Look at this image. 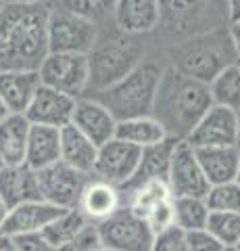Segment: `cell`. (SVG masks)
<instances>
[{
  "label": "cell",
  "instance_id": "1",
  "mask_svg": "<svg viewBox=\"0 0 240 251\" xmlns=\"http://www.w3.org/2000/svg\"><path fill=\"white\" fill-rule=\"evenodd\" d=\"M48 2L4 4L0 11V72H38L48 54Z\"/></svg>",
  "mask_w": 240,
  "mask_h": 251
},
{
  "label": "cell",
  "instance_id": "2",
  "mask_svg": "<svg viewBox=\"0 0 240 251\" xmlns=\"http://www.w3.org/2000/svg\"><path fill=\"white\" fill-rule=\"evenodd\" d=\"M211 105L207 84L192 80L169 65L161 74L151 117L163 126L167 136L186 140Z\"/></svg>",
  "mask_w": 240,
  "mask_h": 251
},
{
  "label": "cell",
  "instance_id": "3",
  "mask_svg": "<svg viewBox=\"0 0 240 251\" xmlns=\"http://www.w3.org/2000/svg\"><path fill=\"white\" fill-rule=\"evenodd\" d=\"M167 54L172 59L174 69L207 86L223 69L238 63V54L232 44L228 27H219L188 38V40L175 42L169 46Z\"/></svg>",
  "mask_w": 240,
  "mask_h": 251
},
{
  "label": "cell",
  "instance_id": "4",
  "mask_svg": "<svg viewBox=\"0 0 240 251\" xmlns=\"http://www.w3.org/2000/svg\"><path fill=\"white\" fill-rule=\"evenodd\" d=\"M228 25V0H159L157 27L174 44Z\"/></svg>",
  "mask_w": 240,
  "mask_h": 251
},
{
  "label": "cell",
  "instance_id": "5",
  "mask_svg": "<svg viewBox=\"0 0 240 251\" xmlns=\"http://www.w3.org/2000/svg\"><path fill=\"white\" fill-rule=\"evenodd\" d=\"M161 74H163V69L157 63L142 61L140 65L131 69L119 82H115L105 90L94 92L92 99L109 109V113L115 117V122L146 117L153 111V100L161 80Z\"/></svg>",
  "mask_w": 240,
  "mask_h": 251
},
{
  "label": "cell",
  "instance_id": "6",
  "mask_svg": "<svg viewBox=\"0 0 240 251\" xmlns=\"http://www.w3.org/2000/svg\"><path fill=\"white\" fill-rule=\"evenodd\" d=\"M144 46L136 36L115 31L105 38H98L88 52V90L98 92L119 82L131 69L142 63ZM86 90V92H88Z\"/></svg>",
  "mask_w": 240,
  "mask_h": 251
},
{
  "label": "cell",
  "instance_id": "7",
  "mask_svg": "<svg viewBox=\"0 0 240 251\" xmlns=\"http://www.w3.org/2000/svg\"><path fill=\"white\" fill-rule=\"evenodd\" d=\"M46 36H48V52L88 54L98 40V27L94 21L82 15L50 9Z\"/></svg>",
  "mask_w": 240,
  "mask_h": 251
},
{
  "label": "cell",
  "instance_id": "8",
  "mask_svg": "<svg viewBox=\"0 0 240 251\" xmlns=\"http://www.w3.org/2000/svg\"><path fill=\"white\" fill-rule=\"evenodd\" d=\"M100 243L107 251H151L154 232L144 218L121 205L105 222L96 224Z\"/></svg>",
  "mask_w": 240,
  "mask_h": 251
},
{
  "label": "cell",
  "instance_id": "9",
  "mask_svg": "<svg viewBox=\"0 0 240 251\" xmlns=\"http://www.w3.org/2000/svg\"><path fill=\"white\" fill-rule=\"evenodd\" d=\"M42 86L59 90L67 97L80 99L88 90V54L48 52L38 69Z\"/></svg>",
  "mask_w": 240,
  "mask_h": 251
},
{
  "label": "cell",
  "instance_id": "10",
  "mask_svg": "<svg viewBox=\"0 0 240 251\" xmlns=\"http://www.w3.org/2000/svg\"><path fill=\"white\" fill-rule=\"evenodd\" d=\"M167 186L172 197H198L205 199L211 184L207 182L203 170L198 166L196 153L186 140H177L172 153L167 172Z\"/></svg>",
  "mask_w": 240,
  "mask_h": 251
},
{
  "label": "cell",
  "instance_id": "11",
  "mask_svg": "<svg viewBox=\"0 0 240 251\" xmlns=\"http://www.w3.org/2000/svg\"><path fill=\"white\" fill-rule=\"evenodd\" d=\"M38 180H40L42 201L59 209H77V203H80L84 186L90 176L59 161L55 166L38 172Z\"/></svg>",
  "mask_w": 240,
  "mask_h": 251
},
{
  "label": "cell",
  "instance_id": "12",
  "mask_svg": "<svg viewBox=\"0 0 240 251\" xmlns=\"http://www.w3.org/2000/svg\"><path fill=\"white\" fill-rule=\"evenodd\" d=\"M142 149L126 143L119 138H111L109 143L98 147L96 163L92 176H96L105 182H111L117 188L126 186L131 176L136 174V168L140 163Z\"/></svg>",
  "mask_w": 240,
  "mask_h": 251
},
{
  "label": "cell",
  "instance_id": "13",
  "mask_svg": "<svg viewBox=\"0 0 240 251\" xmlns=\"http://www.w3.org/2000/svg\"><path fill=\"white\" fill-rule=\"evenodd\" d=\"M192 149L234 147L236 145V111L211 105L186 138Z\"/></svg>",
  "mask_w": 240,
  "mask_h": 251
},
{
  "label": "cell",
  "instance_id": "14",
  "mask_svg": "<svg viewBox=\"0 0 240 251\" xmlns=\"http://www.w3.org/2000/svg\"><path fill=\"white\" fill-rule=\"evenodd\" d=\"M75 103L77 99L73 97H67V94L52 90L48 86H40L23 115L32 126H48V128L61 130L71 124Z\"/></svg>",
  "mask_w": 240,
  "mask_h": 251
},
{
  "label": "cell",
  "instance_id": "15",
  "mask_svg": "<svg viewBox=\"0 0 240 251\" xmlns=\"http://www.w3.org/2000/svg\"><path fill=\"white\" fill-rule=\"evenodd\" d=\"M123 205V195L115 184L105 182L96 176H90V180L84 186V193L77 203V211L88 220L90 224H100L109 216Z\"/></svg>",
  "mask_w": 240,
  "mask_h": 251
},
{
  "label": "cell",
  "instance_id": "16",
  "mask_svg": "<svg viewBox=\"0 0 240 251\" xmlns=\"http://www.w3.org/2000/svg\"><path fill=\"white\" fill-rule=\"evenodd\" d=\"M67 209H59L46 201H29L13 207L0 226V234L4 237H21V234L42 232L59 214Z\"/></svg>",
  "mask_w": 240,
  "mask_h": 251
},
{
  "label": "cell",
  "instance_id": "17",
  "mask_svg": "<svg viewBox=\"0 0 240 251\" xmlns=\"http://www.w3.org/2000/svg\"><path fill=\"white\" fill-rule=\"evenodd\" d=\"M71 126H75L86 138H90L96 147L109 143L111 138H115V128L117 122L109 113V109L103 107L94 99H77L75 111Z\"/></svg>",
  "mask_w": 240,
  "mask_h": 251
},
{
  "label": "cell",
  "instance_id": "18",
  "mask_svg": "<svg viewBox=\"0 0 240 251\" xmlns=\"http://www.w3.org/2000/svg\"><path fill=\"white\" fill-rule=\"evenodd\" d=\"M0 197L11 209L29 201H42L38 172L29 170L25 163L21 166L0 168Z\"/></svg>",
  "mask_w": 240,
  "mask_h": 251
},
{
  "label": "cell",
  "instance_id": "19",
  "mask_svg": "<svg viewBox=\"0 0 240 251\" xmlns=\"http://www.w3.org/2000/svg\"><path fill=\"white\" fill-rule=\"evenodd\" d=\"M113 17L123 34H146L159 25V0H117Z\"/></svg>",
  "mask_w": 240,
  "mask_h": 251
},
{
  "label": "cell",
  "instance_id": "20",
  "mask_svg": "<svg viewBox=\"0 0 240 251\" xmlns=\"http://www.w3.org/2000/svg\"><path fill=\"white\" fill-rule=\"evenodd\" d=\"M61 161V130L48 126H32L29 128L25 166L34 172H42Z\"/></svg>",
  "mask_w": 240,
  "mask_h": 251
},
{
  "label": "cell",
  "instance_id": "21",
  "mask_svg": "<svg viewBox=\"0 0 240 251\" xmlns=\"http://www.w3.org/2000/svg\"><path fill=\"white\" fill-rule=\"evenodd\" d=\"M40 86L38 72H0V100L9 113H25Z\"/></svg>",
  "mask_w": 240,
  "mask_h": 251
},
{
  "label": "cell",
  "instance_id": "22",
  "mask_svg": "<svg viewBox=\"0 0 240 251\" xmlns=\"http://www.w3.org/2000/svg\"><path fill=\"white\" fill-rule=\"evenodd\" d=\"M195 153H196L198 166L211 186L234 182L236 180V172L240 163V151L236 147L195 149Z\"/></svg>",
  "mask_w": 240,
  "mask_h": 251
},
{
  "label": "cell",
  "instance_id": "23",
  "mask_svg": "<svg viewBox=\"0 0 240 251\" xmlns=\"http://www.w3.org/2000/svg\"><path fill=\"white\" fill-rule=\"evenodd\" d=\"M175 143H177V138L167 136L165 140H161L159 145L142 149L140 163H138V168H136V174L131 176L130 182L126 186H121L119 191L126 193L130 188L146 182V180H167L169 161H172V153H174Z\"/></svg>",
  "mask_w": 240,
  "mask_h": 251
},
{
  "label": "cell",
  "instance_id": "24",
  "mask_svg": "<svg viewBox=\"0 0 240 251\" xmlns=\"http://www.w3.org/2000/svg\"><path fill=\"white\" fill-rule=\"evenodd\" d=\"M32 124L23 113H9L0 122V161L2 166H21Z\"/></svg>",
  "mask_w": 240,
  "mask_h": 251
},
{
  "label": "cell",
  "instance_id": "25",
  "mask_svg": "<svg viewBox=\"0 0 240 251\" xmlns=\"http://www.w3.org/2000/svg\"><path fill=\"white\" fill-rule=\"evenodd\" d=\"M98 147L86 138L75 126H65L61 128V161L67 163L69 168H73L82 174L92 176L96 163Z\"/></svg>",
  "mask_w": 240,
  "mask_h": 251
},
{
  "label": "cell",
  "instance_id": "26",
  "mask_svg": "<svg viewBox=\"0 0 240 251\" xmlns=\"http://www.w3.org/2000/svg\"><path fill=\"white\" fill-rule=\"evenodd\" d=\"M115 138L126 140V143L134 145L138 149H146L153 145H159L161 140H165L167 134L154 117L146 115V117H134V120H126V122H117L115 128Z\"/></svg>",
  "mask_w": 240,
  "mask_h": 251
},
{
  "label": "cell",
  "instance_id": "27",
  "mask_svg": "<svg viewBox=\"0 0 240 251\" xmlns=\"http://www.w3.org/2000/svg\"><path fill=\"white\" fill-rule=\"evenodd\" d=\"M209 94H211V103L230 109V111H238L240 109V65H230L228 69L213 77L209 82Z\"/></svg>",
  "mask_w": 240,
  "mask_h": 251
},
{
  "label": "cell",
  "instance_id": "28",
  "mask_svg": "<svg viewBox=\"0 0 240 251\" xmlns=\"http://www.w3.org/2000/svg\"><path fill=\"white\" fill-rule=\"evenodd\" d=\"M174 205V226L182 232L203 230L207 228L209 207L205 199L198 197H175L172 201Z\"/></svg>",
  "mask_w": 240,
  "mask_h": 251
},
{
  "label": "cell",
  "instance_id": "29",
  "mask_svg": "<svg viewBox=\"0 0 240 251\" xmlns=\"http://www.w3.org/2000/svg\"><path fill=\"white\" fill-rule=\"evenodd\" d=\"M88 224L90 222L77 209H67L63 214H59L48 226H46L42 230V237L48 241L50 245H55L59 249V247L67 245V243H71Z\"/></svg>",
  "mask_w": 240,
  "mask_h": 251
},
{
  "label": "cell",
  "instance_id": "30",
  "mask_svg": "<svg viewBox=\"0 0 240 251\" xmlns=\"http://www.w3.org/2000/svg\"><path fill=\"white\" fill-rule=\"evenodd\" d=\"M207 230L226 249H234L240 241V214L236 211H209Z\"/></svg>",
  "mask_w": 240,
  "mask_h": 251
},
{
  "label": "cell",
  "instance_id": "31",
  "mask_svg": "<svg viewBox=\"0 0 240 251\" xmlns=\"http://www.w3.org/2000/svg\"><path fill=\"white\" fill-rule=\"evenodd\" d=\"M117 0H52L50 9H63V11H71L75 15H82L90 21H103L113 13Z\"/></svg>",
  "mask_w": 240,
  "mask_h": 251
},
{
  "label": "cell",
  "instance_id": "32",
  "mask_svg": "<svg viewBox=\"0 0 240 251\" xmlns=\"http://www.w3.org/2000/svg\"><path fill=\"white\" fill-rule=\"evenodd\" d=\"M205 203L209 211H236L240 214V186L236 182L215 184L209 188Z\"/></svg>",
  "mask_w": 240,
  "mask_h": 251
},
{
  "label": "cell",
  "instance_id": "33",
  "mask_svg": "<svg viewBox=\"0 0 240 251\" xmlns=\"http://www.w3.org/2000/svg\"><path fill=\"white\" fill-rule=\"evenodd\" d=\"M151 251H188V245H186V232H182L180 228H167L163 232L154 234L153 247Z\"/></svg>",
  "mask_w": 240,
  "mask_h": 251
},
{
  "label": "cell",
  "instance_id": "34",
  "mask_svg": "<svg viewBox=\"0 0 240 251\" xmlns=\"http://www.w3.org/2000/svg\"><path fill=\"white\" fill-rule=\"evenodd\" d=\"M186 245L188 251H228L207 228L186 232Z\"/></svg>",
  "mask_w": 240,
  "mask_h": 251
},
{
  "label": "cell",
  "instance_id": "35",
  "mask_svg": "<svg viewBox=\"0 0 240 251\" xmlns=\"http://www.w3.org/2000/svg\"><path fill=\"white\" fill-rule=\"evenodd\" d=\"M100 245H103V243H100L96 224H88L86 228L77 234V237L71 243H67V245L59 247V251H92V249H96Z\"/></svg>",
  "mask_w": 240,
  "mask_h": 251
},
{
  "label": "cell",
  "instance_id": "36",
  "mask_svg": "<svg viewBox=\"0 0 240 251\" xmlns=\"http://www.w3.org/2000/svg\"><path fill=\"white\" fill-rule=\"evenodd\" d=\"M172 201L161 203L159 207H154L151 214L146 216V222H149V226L153 228L154 234L163 232V230H167V228H172L174 226V205H172Z\"/></svg>",
  "mask_w": 240,
  "mask_h": 251
},
{
  "label": "cell",
  "instance_id": "37",
  "mask_svg": "<svg viewBox=\"0 0 240 251\" xmlns=\"http://www.w3.org/2000/svg\"><path fill=\"white\" fill-rule=\"evenodd\" d=\"M17 251H59L55 245H50L48 241L42 237V232L34 234H21V237H11Z\"/></svg>",
  "mask_w": 240,
  "mask_h": 251
},
{
  "label": "cell",
  "instance_id": "38",
  "mask_svg": "<svg viewBox=\"0 0 240 251\" xmlns=\"http://www.w3.org/2000/svg\"><path fill=\"white\" fill-rule=\"evenodd\" d=\"M228 31H230L232 44H234V50H236V54H238V61H240V19H238V21H230Z\"/></svg>",
  "mask_w": 240,
  "mask_h": 251
},
{
  "label": "cell",
  "instance_id": "39",
  "mask_svg": "<svg viewBox=\"0 0 240 251\" xmlns=\"http://www.w3.org/2000/svg\"><path fill=\"white\" fill-rule=\"evenodd\" d=\"M230 6V21H238L240 19V0H228Z\"/></svg>",
  "mask_w": 240,
  "mask_h": 251
},
{
  "label": "cell",
  "instance_id": "40",
  "mask_svg": "<svg viewBox=\"0 0 240 251\" xmlns=\"http://www.w3.org/2000/svg\"><path fill=\"white\" fill-rule=\"evenodd\" d=\"M0 251H17V247H15V243H13L11 237L0 234Z\"/></svg>",
  "mask_w": 240,
  "mask_h": 251
},
{
  "label": "cell",
  "instance_id": "41",
  "mask_svg": "<svg viewBox=\"0 0 240 251\" xmlns=\"http://www.w3.org/2000/svg\"><path fill=\"white\" fill-rule=\"evenodd\" d=\"M9 211H11V207L6 205V201L0 197V226L4 224V220H6V216H9Z\"/></svg>",
  "mask_w": 240,
  "mask_h": 251
},
{
  "label": "cell",
  "instance_id": "42",
  "mask_svg": "<svg viewBox=\"0 0 240 251\" xmlns=\"http://www.w3.org/2000/svg\"><path fill=\"white\" fill-rule=\"evenodd\" d=\"M234 147L240 151V109L236 111V145Z\"/></svg>",
  "mask_w": 240,
  "mask_h": 251
},
{
  "label": "cell",
  "instance_id": "43",
  "mask_svg": "<svg viewBox=\"0 0 240 251\" xmlns=\"http://www.w3.org/2000/svg\"><path fill=\"white\" fill-rule=\"evenodd\" d=\"M4 4H25V2H44V0H2Z\"/></svg>",
  "mask_w": 240,
  "mask_h": 251
},
{
  "label": "cell",
  "instance_id": "44",
  "mask_svg": "<svg viewBox=\"0 0 240 251\" xmlns=\"http://www.w3.org/2000/svg\"><path fill=\"white\" fill-rule=\"evenodd\" d=\"M6 115H9V109H6V107H4V103L0 100V122H2Z\"/></svg>",
  "mask_w": 240,
  "mask_h": 251
},
{
  "label": "cell",
  "instance_id": "45",
  "mask_svg": "<svg viewBox=\"0 0 240 251\" xmlns=\"http://www.w3.org/2000/svg\"><path fill=\"white\" fill-rule=\"evenodd\" d=\"M234 182L240 186V163H238V172H236V180H234Z\"/></svg>",
  "mask_w": 240,
  "mask_h": 251
},
{
  "label": "cell",
  "instance_id": "46",
  "mask_svg": "<svg viewBox=\"0 0 240 251\" xmlns=\"http://www.w3.org/2000/svg\"><path fill=\"white\" fill-rule=\"evenodd\" d=\"M92 251H107V249H105L103 245H100V247H96V249H92Z\"/></svg>",
  "mask_w": 240,
  "mask_h": 251
},
{
  "label": "cell",
  "instance_id": "47",
  "mask_svg": "<svg viewBox=\"0 0 240 251\" xmlns=\"http://www.w3.org/2000/svg\"><path fill=\"white\" fill-rule=\"evenodd\" d=\"M234 251H240V241H238V245L234 247Z\"/></svg>",
  "mask_w": 240,
  "mask_h": 251
},
{
  "label": "cell",
  "instance_id": "48",
  "mask_svg": "<svg viewBox=\"0 0 240 251\" xmlns=\"http://www.w3.org/2000/svg\"><path fill=\"white\" fill-rule=\"evenodd\" d=\"M2 6H4V2H2V0H0V11H2Z\"/></svg>",
  "mask_w": 240,
  "mask_h": 251
},
{
  "label": "cell",
  "instance_id": "49",
  "mask_svg": "<svg viewBox=\"0 0 240 251\" xmlns=\"http://www.w3.org/2000/svg\"><path fill=\"white\" fill-rule=\"evenodd\" d=\"M0 168H2V161H0Z\"/></svg>",
  "mask_w": 240,
  "mask_h": 251
},
{
  "label": "cell",
  "instance_id": "50",
  "mask_svg": "<svg viewBox=\"0 0 240 251\" xmlns=\"http://www.w3.org/2000/svg\"><path fill=\"white\" fill-rule=\"evenodd\" d=\"M228 251H234V249H228Z\"/></svg>",
  "mask_w": 240,
  "mask_h": 251
},
{
  "label": "cell",
  "instance_id": "51",
  "mask_svg": "<svg viewBox=\"0 0 240 251\" xmlns=\"http://www.w3.org/2000/svg\"><path fill=\"white\" fill-rule=\"evenodd\" d=\"M238 65H240V61H238Z\"/></svg>",
  "mask_w": 240,
  "mask_h": 251
}]
</instances>
